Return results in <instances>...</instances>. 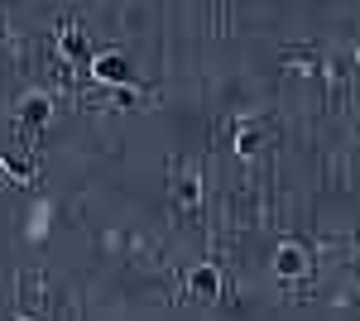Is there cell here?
Returning <instances> with one entry per match:
<instances>
[{
    "label": "cell",
    "instance_id": "obj_5",
    "mask_svg": "<svg viewBox=\"0 0 360 321\" xmlns=\"http://www.w3.org/2000/svg\"><path fill=\"white\" fill-rule=\"evenodd\" d=\"M173 192H178V202H183V207H197V197H202L197 178H178V183H173Z\"/></svg>",
    "mask_w": 360,
    "mask_h": 321
},
{
    "label": "cell",
    "instance_id": "obj_3",
    "mask_svg": "<svg viewBox=\"0 0 360 321\" xmlns=\"http://www.w3.org/2000/svg\"><path fill=\"white\" fill-rule=\"evenodd\" d=\"M49 115H53V101H49L44 91H34V96H25V101H20V125H25V130L49 125Z\"/></svg>",
    "mask_w": 360,
    "mask_h": 321
},
{
    "label": "cell",
    "instance_id": "obj_10",
    "mask_svg": "<svg viewBox=\"0 0 360 321\" xmlns=\"http://www.w3.org/2000/svg\"><path fill=\"white\" fill-rule=\"evenodd\" d=\"M356 53H360V39H356Z\"/></svg>",
    "mask_w": 360,
    "mask_h": 321
},
{
    "label": "cell",
    "instance_id": "obj_2",
    "mask_svg": "<svg viewBox=\"0 0 360 321\" xmlns=\"http://www.w3.org/2000/svg\"><path fill=\"white\" fill-rule=\"evenodd\" d=\"M91 77L106 81V86H120V81L130 77V63L115 53V48H106V53H91Z\"/></svg>",
    "mask_w": 360,
    "mask_h": 321
},
{
    "label": "cell",
    "instance_id": "obj_9",
    "mask_svg": "<svg viewBox=\"0 0 360 321\" xmlns=\"http://www.w3.org/2000/svg\"><path fill=\"white\" fill-rule=\"evenodd\" d=\"M63 48L82 58V53H86V39H82V34H72V29H63Z\"/></svg>",
    "mask_w": 360,
    "mask_h": 321
},
{
    "label": "cell",
    "instance_id": "obj_1",
    "mask_svg": "<svg viewBox=\"0 0 360 321\" xmlns=\"http://www.w3.org/2000/svg\"><path fill=\"white\" fill-rule=\"evenodd\" d=\"M303 273H307V249L303 244H283L274 254V278L278 283H298Z\"/></svg>",
    "mask_w": 360,
    "mask_h": 321
},
{
    "label": "cell",
    "instance_id": "obj_6",
    "mask_svg": "<svg viewBox=\"0 0 360 321\" xmlns=\"http://www.w3.org/2000/svg\"><path fill=\"white\" fill-rule=\"evenodd\" d=\"M255 149H259V130H240V139H236V154H240V159H250Z\"/></svg>",
    "mask_w": 360,
    "mask_h": 321
},
{
    "label": "cell",
    "instance_id": "obj_8",
    "mask_svg": "<svg viewBox=\"0 0 360 321\" xmlns=\"http://www.w3.org/2000/svg\"><path fill=\"white\" fill-rule=\"evenodd\" d=\"M49 230V207H34V216H29V235H44Z\"/></svg>",
    "mask_w": 360,
    "mask_h": 321
},
{
    "label": "cell",
    "instance_id": "obj_4",
    "mask_svg": "<svg viewBox=\"0 0 360 321\" xmlns=\"http://www.w3.org/2000/svg\"><path fill=\"white\" fill-rule=\"evenodd\" d=\"M188 288H193L197 297H221V288H226L221 268H217V264H197L193 273H188Z\"/></svg>",
    "mask_w": 360,
    "mask_h": 321
},
{
    "label": "cell",
    "instance_id": "obj_7",
    "mask_svg": "<svg viewBox=\"0 0 360 321\" xmlns=\"http://www.w3.org/2000/svg\"><path fill=\"white\" fill-rule=\"evenodd\" d=\"M25 307H44V278H25Z\"/></svg>",
    "mask_w": 360,
    "mask_h": 321
}]
</instances>
